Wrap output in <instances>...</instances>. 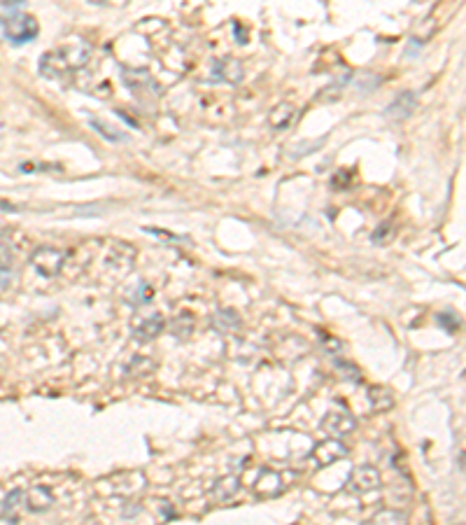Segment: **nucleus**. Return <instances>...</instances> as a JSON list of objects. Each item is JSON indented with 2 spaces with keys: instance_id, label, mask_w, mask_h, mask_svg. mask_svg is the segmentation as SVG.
Wrapping results in <instances>:
<instances>
[{
  "instance_id": "obj_23",
  "label": "nucleus",
  "mask_w": 466,
  "mask_h": 525,
  "mask_svg": "<svg viewBox=\"0 0 466 525\" xmlns=\"http://www.w3.org/2000/svg\"><path fill=\"white\" fill-rule=\"evenodd\" d=\"M324 346H329L331 350H338L341 348V341H333V337H324Z\"/></svg>"
},
{
  "instance_id": "obj_21",
  "label": "nucleus",
  "mask_w": 466,
  "mask_h": 525,
  "mask_svg": "<svg viewBox=\"0 0 466 525\" xmlns=\"http://www.w3.org/2000/svg\"><path fill=\"white\" fill-rule=\"evenodd\" d=\"M436 320H438V325L441 327H445L447 332H455L457 327H460V320H457L455 315H450V313H441V315H436Z\"/></svg>"
},
{
  "instance_id": "obj_4",
  "label": "nucleus",
  "mask_w": 466,
  "mask_h": 525,
  "mask_svg": "<svg viewBox=\"0 0 466 525\" xmlns=\"http://www.w3.org/2000/svg\"><path fill=\"white\" fill-rule=\"evenodd\" d=\"M355 427H357V420L348 411H329L322 420V429L331 439H341L345 434L355 432Z\"/></svg>"
},
{
  "instance_id": "obj_3",
  "label": "nucleus",
  "mask_w": 466,
  "mask_h": 525,
  "mask_svg": "<svg viewBox=\"0 0 466 525\" xmlns=\"http://www.w3.org/2000/svg\"><path fill=\"white\" fill-rule=\"evenodd\" d=\"M66 262H68V253L61 250V248L40 245L31 253V266L42 278H54V275H58L63 271Z\"/></svg>"
},
{
  "instance_id": "obj_15",
  "label": "nucleus",
  "mask_w": 466,
  "mask_h": 525,
  "mask_svg": "<svg viewBox=\"0 0 466 525\" xmlns=\"http://www.w3.org/2000/svg\"><path fill=\"white\" fill-rule=\"evenodd\" d=\"M214 68H217V75L227 82H240V77H243V66L236 58H224V61L214 63Z\"/></svg>"
},
{
  "instance_id": "obj_19",
  "label": "nucleus",
  "mask_w": 466,
  "mask_h": 525,
  "mask_svg": "<svg viewBox=\"0 0 466 525\" xmlns=\"http://www.w3.org/2000/svg\"><path fill=\"white\" fill-rule=\"evenodd\" d=\"M392 236H394L392 222H385V225H380V227L373 231V234H371V240H373L376 245H380V243H387V240H390Z\"/></svg>"
},
{
  "instance_id": "obj_18",
  "label": "nucleus",
  "mask_w": 466,
  "mask_h": 525,
  "mask_svg": "<svg viewBox=\"0 0 466 525\" xmlns=\"http://www.w3.org/2000/svg\"><path fill=\"white\" fill-rule=\"evenodd\" d=\"M403 523H405V516L399 511H392V509L380 511L373 521V525H403Z\"/></svg>"
},
{
  "instance_id": "obj_6",
  "label": "nucleus",
  "mask_w": 466,
  "mask_h": 525,
  "mask_svg": "<svg viewBox=\"0 0 466 525\" xmlns=\"http://www.w3.org/2000/svg\"><path fill=\"white\" fill-rule=\"evenodd\" d=\"M313 455H315L317 464H322L324 467V464H331L336 460L345 458V455H348V446H345L341 439H326V442H319L315 446Z\"/></svg>"
},
{
  "instance_id": "obj_11",
  "label": "nucleus",
  "mask_w": 466,
  "mask_h": 525,
  "mask_svg": "<svg viewBox=\"0 0 466 525\" xmlns=\"http://www.w3.org/2000/svg\"><path fill=\"white\" fill-rule=\"evenodd\" d=\"M161 332H163V315L154 313L147 317V320H143L140 325H138L133 334H135L138 341H152V339H157Z\"/></svg>"
},
{
  "instance_id": "obj_1",
  "label": "nucleus",
  "mask_w": 466,
  "mask_h": 525,
  "mask_svg": "<svg viewBox=\"0 0 466 525\" xmlns=\"http://www.w3.org/2000/svg\"><path fill=\"white\" fill-rule=\"evenodd\" d=\"M91 58V45L82 38H73L68 40L66 45L56 47L42 54L40 58V73L49 77V80H58L66 73L80 71Z\"/></svg>"
},
{
  "instance_id": "obj_2",
  "label": "nucleus",
  "mask_w": 466,
  "mask_h": 525,
  "mask_svg": "<svg viewBox=\"0 0 466 525\" xmlns=\"http://www.w3.org/2000/svg\"><path fill=\"white\" fill-rule=\"evenodd\" d=\"M0 26H3L5 38L10 40L12 45H26V42H33L40 33V26L36 21V16L24 14V12H12L7 19H0Z\"/></svg>"
},
{
  "instance_id": "obj_8",
  "label": "nucleus",
  "mask_w": 466,
  "mask_h": 525,
  "mask_svg": "<svg viewBox=\"0 0 466 525\" xmlns=\"http://www.w3.org/2000/svg\"><path fill=\"white\" fill-rule=\"evenodd\" d=\"M415 108H418V96L413 91H403L390 103V108L385 110V115L392 117V119H405V117H410L413 113H415Z\"/></svg>"
},
{
  "instance_id": "obj_9",
  "label": "nucleus",
  "mask_w": 466,
  "mask_h": 525,
  "mask_svg": "<svg viewBox=\"0 0 466 525\" xmlns=\"http://www.w3.org/2000/svg\"><path fill=\"white\" fill-rule=\"evenodd\" d=\"M296 119V108H294V103H280V106H275L273 110H271V115H269V124L275 128V131H282V128H287L291 122H294Z\"/></svg>"
},
{
  "instance_id": "obj_7",
  "label": "nucleus",
  "mask_w": 466,
  "mask_h": 525,
  "mask_svg": "<svg viewBox=\"0 0 466 525\" xmlns=\"http://www.w3.org/2000/svg\"><path fill=\"white\" fill-rule=\"evenodd\" d=\"M51 504H54V495H51V490L45 488V486H33V488H29L24 493V506L31 514L47 511Z\"/></svg>"
},
{
  "instance_id": "obj_16",
  "label": "nucleus",
  "mask_w": 466,
  "mask_h": 525,
  "mask_svg": "<svg viewBox=\"0 0 466 525\" xmlns=\"http://www.w3.org/2000/svg\"><path fill=\"white\" fill-rule=\"evenodd\" d=\"M89 124L96 128V131L105 138V141H112V143H119V141H126V136H124V131H119L117 126H112V124H108L105 119H98V117H89Z\"/></svg>"
},
{
  "instance_id": "obj_10",
  "label": "nucleus",
  "mask_w": 466,
  "mask_h": 525,
  "mask_svg": "<svg viewBox=\"0 0 466 525\" xmlns=\"http://www.w3.org/2000/svg\"><path fill=\"white\" fill-rule=\"evenodd\" d=\"M238 490H240V479L238 476H224L212 486L210 495H212L214 502H229V500H233V497L238 495Z\"/></svg>"
},
{
  "instance_id": "obj_22",
  "label": "nucleus",
  "mask_w": 466,
  "mask_h": 525,
  "mask_svg": "<svg viewBox=\"0 0 466 525\" xmlns=\"http://www.w3.org/2000/svg\"><path fill=\"white\" fill-rule=\"evenodd\" d=\"M333 189H341V185H348V175H343V173H338V175H336L333 178Z\"/></svg>"
},
{
  "instance_id": "obj_5",
  "label": "nucleus",
  "mask_w": 466,
  "mask_h": 525,
  "mask_svg": "<svg viewBox=\"0 0 466 525\" xmlns=\"http://www.w3.org/2000/svg\"><path fill=\"white\" fill-rule=\"evenodd\" d=\"M378 486H380V474H378V469L371 467V464H361V467L352 472L350 488L355 490V493H371V490H376Z\"/></svg>"
},
{
  "instance_id": "obj_12",
  "label": "nucleus",
  "mask_w": 466,
  "mask_h": 525,
  "mask_svg": "<svg viewBox=\"0 0 466 525\" xmlns=\"http://www.w3.org/2000/svg\"><path fill=\"white\" fill-rule=\"evenodd\" d=\"M212 325L217 327L219 332H238L243 322H240L238 311H233V308H222V311L214 313Z\"/></svg>"
},
{
  "instance_id": "obj_14",
  "label": "nucleus",
  "mask_w": 466,
  "mask_h": 525,
  "mask_svg": "<svg viewBox=\"0 0 466 525\" xmlns=\"http://www.w3.org/2000/svg\"><path fill=\"white\" fill-rule=\"evenodd\" d=\"M368 402L376 411H387V409L394 407L392 392L383 388V385H373V388H368Z\"/></svg>"
},
{
  "instance_id": "obj_20",
  "label": "nucleus",
  "mask_w": 466,
  "mask_h": 525,
  "mask_svg": "<svg viewBox=\"0 0 466 525\" xmlns=\"http://www.w3.org/2000/svg\"><path fill=\"white\" fill-rule=\"evenodd\" d=\"M128 299H131V304H147V301L152 299V287L147 285V282H140V285L135 287L133 297H128Z\"/></svg>"
},
{
  "instance_id": "obj_17",
  "label": "nucleus",
  "mask_w": 466,
  "mask_h": 525,
  "mask_svg": "<svg viewBox=\"0 0 466 525\" xmlns=\"http://www.w3.org/2000/svg\"><path fill=\"white\" fill-rule=\"evenodd\" d=\"M24 493H26V490L16 488L3 500V511H5V516H12V521H16V511L24 506Z\"/></svg>"
},
{
  "instance_id": "obj_13",
  "label": "nucleus",
  "mask_w": 466,
  "mask_h": 525,
  "mask_svg": "<svg viewBox=\"0 0 466 525\" xmlns=\"http://www.w3.org/2000/svg\"><path fill=\"white\" fill-rule=\"evenodd\" d=\"M257 493L259 495H278L282 488V479L278 472H264L257 481Z\"/></svg>"
}]
</instances>
